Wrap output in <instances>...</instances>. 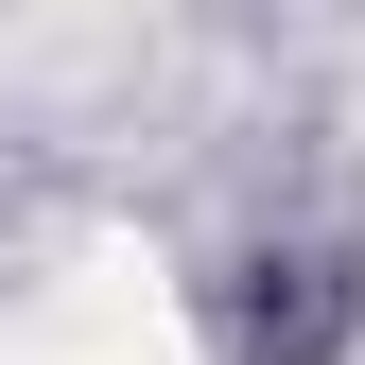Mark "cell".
Instances as JSON below:
<instances>
[{"label":"cell","instance_id":"obj_1","mask_svg":"<svg viewBox=\"0 0 365 365\" xmlns=\"http://www.w3.org/2000/svg\"><path fill=\"white\" fill-rule=\"evenodd\" d=\"M331 331H348L331 261H244V296H226V348L244 365H331Z\"/></svg>","mask_w":365,"mask_h":365}]
</instances>
